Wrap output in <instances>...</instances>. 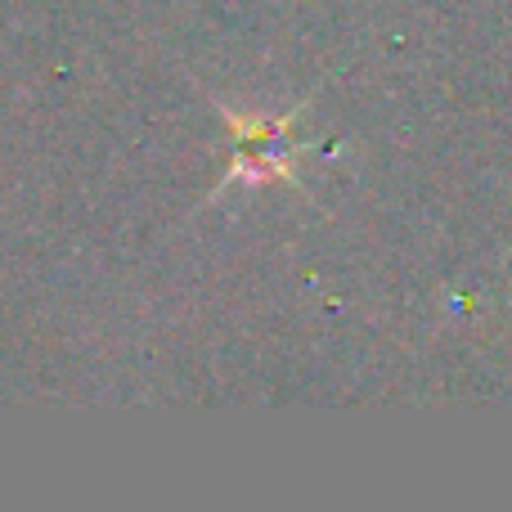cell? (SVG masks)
I'll return each instance as SVG.
<instances>
[{
  "instance_id": "1",
  "label": "cell",
  "mask_w": 512,
  "mask_h": 512,
  "mask_svg": "<svg viewBox=\"0 0 512 512\" xmlns=\"http://www.w3.org/2000/svg\"><path fill=\"white\" fill-rule=\"evenodd\" d=\"M225 122H230L234 131V171L230 176H279V180H297L292 176V158H297V144L283 140V131L292 126V117H274V122H252L248 113H225Z\"/></svg>"
}]
</instances>
